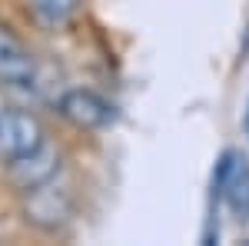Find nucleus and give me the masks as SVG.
<instances>
[{"mask_svg":"<svg viewBox=\"0 0 249 246\" xmlns=\"http://www.w3.org/2000/svg\"><path fill=\"white\" fill-rule=\"evenodd\" d=\"M213 193L223 196L236 223H249V156L239 150H226L213 170Z\"/></svg>","mask_w":249,"mask_h":246,"instance_id":"f257e3e1","label":"nucleus"},{"mask_svg":"<svg viewBox=\"0 0 249 246\" xmlns=\"http://www.w3.org/2000/svg\"><path fill=\"white\" fill-rule=\"evenodd\" d=\"M23 213H27V223H34L37 229H53L67 227L73 220V193L57 183V176L50 183H43L37 189H27V203H23Z\"/></svg>","mask_w":249,"mask_h":246,"instance_id":"f03ea898","label":"nucleus"},{"mask_svg":"<svg viewBox=\"0 0 249 246\" xmlns=\"http://www.w3.org/2000/svg\"><path fill=\"white\" fill-rule=\"evenodd\" d=\"M57 114L73 123L77 130H107L116 120V107L100 96L96 90H87V87H70L67 94H60L57 100Z\"/></svg>","mask_w":249,"mask_h":246,"instance_id":"7ed1b4c3","label":"nucleus"},{"mask_svg":"<svg viewBox=\"0 0 249 246\" xmlns=\"http://www.w3.org/2000/svg\"><path fill=\"white\" fill-rule=\"evenodd\" d=\"M47 143L43 136V123L27 110H7L0 114V156L7 163H14L27 153L40 150Z\"/></svg>","mask_w":249,"mask_h":246,"instance_id":"20e7f679","label":"nucleus"},{"mask_svg":"<svg viewBox=\"0 0 249 246\" xmlns=\"http://www.w3.org/2000/svg\"><path fill=\"white\" fill-rule=\"evenodd\" d=\"M37 83V60L27 43L0 20V87L27 90Z\"/></svg>","mask_w":249,"mask_h":246,"instance_id":"39448f33","label":"nucleus"},{"mask_svg":"<svg viewBox=\"0 0 249 246\" xmlns=\"http://www.w3.org/2000/svg\"><path fill=\"white\" fill-rule=\"evenodd\" d=\"M57 173H60V153L53 150V147H47V143H43L40 150L27 153V156H20V160L10 163V176H14V183H17L23 193L50 183Z\"/></svg>","mask_w":249,"mask_h":246,"instance_id":"423d86ee","label":"nucleus"},{"mask_svg":"<svg viewBox=\"0 0 249 246\" xmlns=\"http://www.w3.org/2000/svg\"><path fill=\"white\" fill-rule=\"evenodd\" d=\"M80 3L83 0H27V10L34 23H40L43 30H60L77 17Z\"/></svg>","mask_w":249,"mask_h":246,"instance_id":"0eeeda50","label":"nucleus"},{"mask_svg":"<svg viewBox=\"0 0 249 246\" xmlns=\"http://www.w3.org/2000/svg\"><path fill=\"white\" fill-rule=\"evenodd\" d=\"M243 130H246V136H249V96H246V110H243Z\"/></svg>","mask_w":249,"mask_h":246,"instance_id":"6e6552de","label":"nucleus"}]
</instances>
